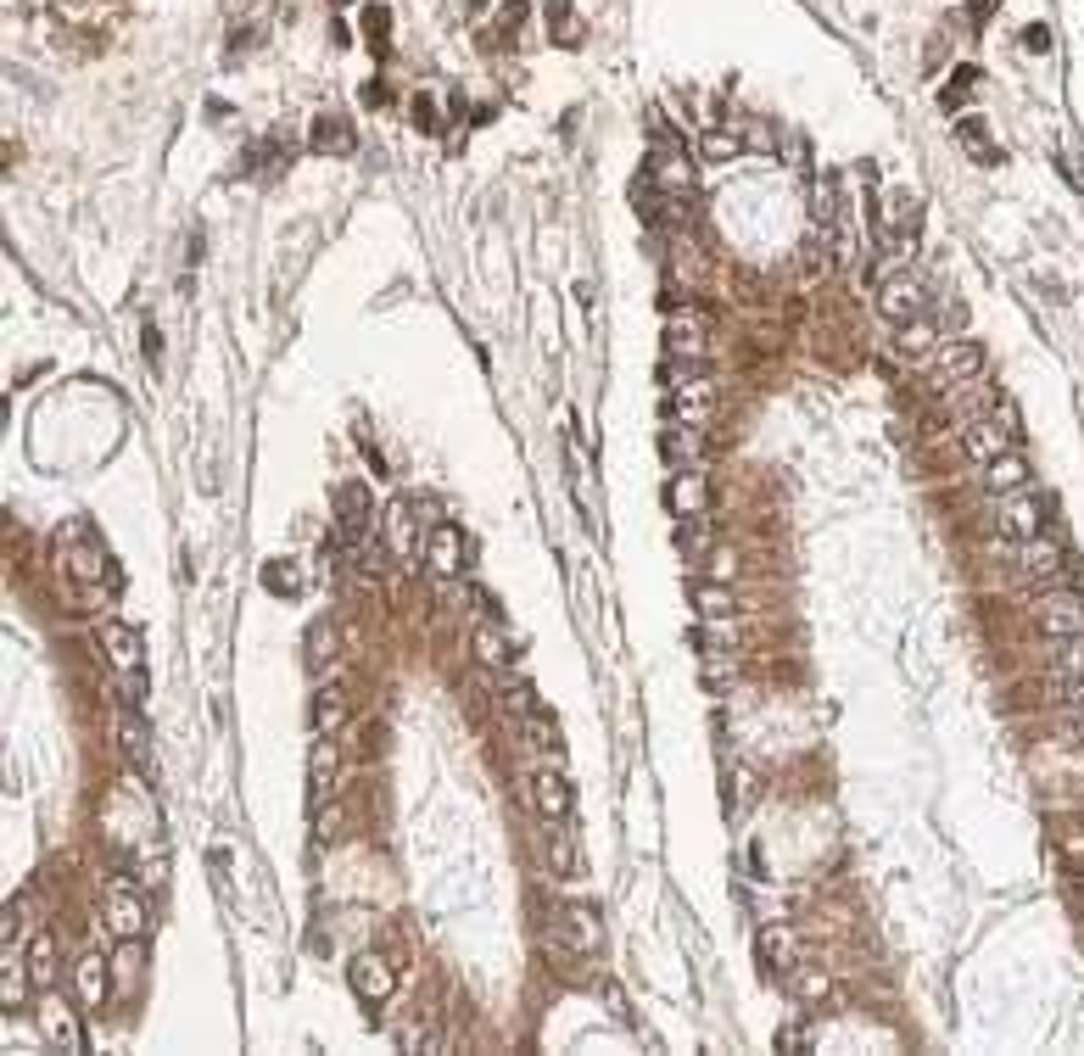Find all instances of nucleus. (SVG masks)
I'll list each match as a JSON object with an SVG mask.
<instances>
[{
  "label": "nucleus",
  "mask_w": 1084,
  "mask_h": 1056,
  "mask_svg": "<svg viewBox=\"0 0 1084 1056\" xmlns=\"http://www.w3.org/2000/svg\"><path fill=\"white\" fill-rule=\"evenodd\" d=\"M347 704H353V693H347L342 683H319V688H313V699H308V722H313V733H336V727L347 722Z\"/></svg>",
  "instance_id": "f3484780"
},
{
  "label": "nucleus",
  "mask_w": 1084,
  "mask_h": 1056,
  "mask_svg": "<svg viewBox=\"0 0 1084 1056\" xmlns=\"http://www.w3.org/2000/svg\"><path fill=\"white\" fill-rule=\"evenodd\" d=\"M878 302H883V313H889L894 324H912V319L928 308V285H922L917 274H894V280L883 285Z\"/></svg>",
  "instance_id": "f8f14e48"
},
{
  "label": "nucleus",
  "mask_w": 1084,
  "mask_h": 1056,
  "mask_svg": "<svg viewBox=\"0 0 1084 1056\" xmlns=\"http://www.w3.org/2000/svg\"><path fill=\"white\" fill-rule=\"evenodd\" d=\"M34 1023L45 1034V1045L57 1051H84V1029H79V1012L57 995V989H39V1006H34Z\"/></svg>",
  "instance_id": "39448f33"
},
{
  "label": "nucleus",
  "mask_w": 1084,
  "mask_h": 1056,
  "mask_svg": "<svg viewBox=\"0 0 1084 1056\" xmlns=\"http://www.w3.org/2000/svg\"><path fill=\"white\" fill-rule=\"evenodd\" d=\"M308 671H313V677H324V671H330V660H336V620H313V627H308Z\"/></svg>",
  "instance_id": "a878e982"
},
{
  "label": "nucleus",
  "mask_w": 1084,
  "mask_h": 1056,
  "mask_svg": "<svg viewBox=\"0 0 1084 1056\" xmlns=\"http://www.w3.org/2000/svg\"><path fill=\"white\" fill-rule=\"evenodd\" d=\"M28 968H17V956L7 950V968H0V1006H7V1012H17V1006H23V995H28Z\"/></svg>",
  "instance_id": "7c9ffc66"
},
{
  "label": "nucleus",
  "mask_w": 1084,
  "mask_h": 1056,
  "mask_svg": "<svg viewBox=\"0 0 1084 1056\" xmlns=\"http://www.w3.org/2000/svg\"><path fill=\"white\" fill-rule=\"evenodd\" d=\"M1040 627H1046L1051 638H1079V632H1084V598L1068 593V588H1051V593L1040 598Z\"/></svg>",
  "instance_id": "9b49d317"
},
{
  "label": "nucleus",
  "mask_w": 1084,
  "mask_h": 1056,
  "mask_svg": "<svg viewBox=\"0 0 1084 1056\" xmlns=\"http://www.w3.org/2000/svg\"><path fill=\"white\" fill-rule=\"evenodd\" d=\"M956 134H962V152L973 157V163H1001V146H996V140H989V129H984V118H962L956 123Z\"/></svg>",
  "instance_id": "bb28decb"
},
{
  "label": "nucleus",
  "mask_w": 1084,
  "mask_h": 1056,
  "mask_svg": "<svg viewBox=\"0 0 1084 1056\" xmlns=\"http://www.w3.org/2000/svg\"><path fill=\"white\" fill-rule=\"evenodd\" d=\"M1028 475H1034V470H1028V459H1023V453H1012V448H1006L1001 459H989V464H984L989 493H1001V498L1023 493V487H1028Z\"/></svg>",
  "instance_id": "5701e85b"
},
{
  "label": "nucleus",
  "mask_w": 1084,
  "mask_h": 1056,
  "mask_svg": "<svg viewBox=\"0 0 1084 1056\" xmlns=\"http://www.w3.org/2000/svg\"><path fill=\"white\" fill-rule=\"evenodd\" d=\"M827 989H833L827 973H794V995L799 1000H827Z\"/></svg>",
  "instance_id": "58836bf2"
},
{
  "label": "nucleus",
  "mask_w": 1084,
  "mask_h": 1056,
  "mask_svg": "<svg viewBox=\"0 0 1084 1056\" xmlns=\"http://www.w3.org/2000/svg\"><path fill=\"white\" fill-rule=\"evenodd\" d=\"M711 408H716V380L688 375L682 387H677V398H671V414H677L682 425H704V419H711Z\"/></svg>",
  "instance_id": "2eb2a0df"
},
{
  "label": "nucleus",
  "mask_w": 1084,
  "mask_h": 1056,
  "mask_svg": "<svg viewBox=\"0 0 1084 1056\" xmlns=\"http://www.w3.org/2000/svg\"><path fill=\"white\" fill-rule=\"evenodd\" d=\"M403 565H414L419 559V532H414V503L408 498H392V509H386V537H381Z\"/></svg>",
  "instance_id": "6ab92c4d"
},
{
  "label": "nucleus",
  "mask_w": 1084,
  "mask_h": 1056,
  "mask_svg": "<svg viewBox=\"0 0 1084 1056\" xmlns=\"http://www.w3.org/2000/svg\"><path fill=\"white\" fill-rule=\"evenodd\" d=\"M1073 738H1079V744H1084V710H1079V715H1073Z\"/></svg>",
  "instance_id": "09e8293b"
},
{
  "label": "nucleus",
  "mask_w": 1084,
  "mask_h": 1056,
  "mask_svg": "<svg viewBox=\"0 0 1084 1056\" xmlns=\"http://www.w3.org/2000/svg\"><path fill=\"white\" fill-rule=\"evenodd\" d=\"M263 588H269L274 598H297V593H302V582H297V565H279V559H269V565H263Z\"/></svg>",
  "instance_id": "72a5a7b5"
},
{
  "label": "nucleus",
  "mask_w": 1084,
  "mask_h": 1056,
  "mask_svg": "<svg viewBox=\"0 0 1084 1056\" xmlns=\"http://www.w3.org/2000/svg\"><path fill=\"white\" fill-rule=\"evenodd\" d=\"M96 643H102V654L112 660V671H118L129 704H140V671H146V643H140V632L129 627V620H102V627H96Z\"/></svg>",
  "instance_id": "f03ea898"
},
{
  "label": "nucleus",
  "mask_w": 1084,
  "mask_h": 1056,
  "mask_svg": "<svg viewBox=\"0 0 1084 1056\" xmlns=\"http://www.w3.org/2000/svg\"><path fill=\"white\" fill-rule=\"evenodd\" d=\"M749 146H761V152H777V134H772L766 123H749Z\"/></svg>",
  "instance_id": "a18cd8bd"
},
{
  "label": "nucleus",
  "mask_w": 1084,
  "mask_h": 1056,
  "mask_svg": "<svg viewBox=\"0 0 1084 1056\" xmlns=\"http://www.w3.org/2000/svg\"><path fill=\"white\" fill-rule=\"evenodd\" d=\"M118 744H123V760L134 766L140 778H157V766H152V733H146V715H140V704H123V715H118Z\"/></svg>",
  "instance_id": "1a4fd4ad"
},
{
  "label": "nucleus",
  "mask_w": 1084,
  "mask_h": 1056,
  "mask_svg": "<svg viewBox=\"0 0 1084 1056\" xmlns=\"http://www.w3.org/2000/svg\"><path fill=\"white\" fill-rule=\"evenodd\" d=\"M1051 671L1062 683H1073V677H1084V632L1079 638H1062V649H1057V660H1051Z\"/></svg>",
  "instance_id": "f704fd0d"
},
{
  "label": "nucleus",
  "mask_w": 1084,
  "mask_h": 1056,
  "mask_svg": "<svg viewBox=\"0 0 1084 1056\" xmlns=\"http://www.w3.org/2000/svg\"><path fill=\"white\" fill-rule=\"evenodd\" d=\"M548 867H553V873H576V855H571V839H559V844L548 850Z\"/></svg>",
  "instance_id": "37998d69"
},
{
  "label": "nucleus",
  "mask_w": 1084,
  "mask_h": 1056,
  "mask_svg": "<svg viewBox=\"0 0 1084 1056\" xmlns=\"http://www.w3.org/2000/svg\"><path fill=\"white\" fill-rule=\"evenodd\" d=\"M330 509H336V543L342 548H358L364 532H369V487L364 482H342L336 493H330Z\"/></svg>",
  "instance_id": "0eeeda50"
},
{
  "label": "nucleus",
  "mask_w": 1084,
  "mask_h": 1056,
  "mask_svg": "<svg viewBox=\"0 0 1084 1056\" xmlns=\"http://www.w3.org/2000/svg\"><path fill=\"white\" fill-rule=\"evenodd\" d=\"M811 218H817L822 229H838V218H844V202H838V179H833V174H822V179L811 185Z\"/></svg>",
  "instance_id": "cd10ccee"
},
{
  "label": "nucleus",
  "mask_w": 1084,
  "mask_h": 1056,
  "mask_svg": "<svg viewBox=\"0 0 1084 1056\" xmlns=\"http://www.w3.org/2000/svg\"><path fill=\"white\" fill-rule=\"evenodd\" d=\"M738 152H743V140H738V134H727V129L704 140V157H716V163H722V157H738Z\"/></svg>",
  "instance_id": "ea45409f"
},
{
  "label": "nucleus",
  "mask_w": 1084,
  "mask_h": 1056,
  "mask_svg": "<svg viewBox=\"0 0 1084 1056\" xmlns=\"http://www.w3.org/2000/svg\"><path fill=\"white\" fill-rule=\"evenodd\" d=\"M1023 45H1028V51H1051V28L1028 23V28H1023Z\"/></svg>",
  "instance_id": "c03bdc74"
},
{
  "label": "nucleus",
  "mask_w": 1084,
  "mask_h": 1056,
  "mask_svg": "<svg viewBox=\"0 0 1084 1056\" xmlns=\"http://www.w3.org/2000/svg\"><path fill=\"white\" fill-rule=\"evenodd\" d=\"M1001 525H1006V537H1012V543H1028V537H1040V532H1046V503H1040V498H1034V493L1023 487V493L1001 498Z\"/></svg>",
  "instance_id": "9d476101"
},
{
  "label": "nucleus",
  "mask_w": 1084,
  "mask_h": 1056,
  "mask_svg": "<svg viewBox=\"0 0 1084 1056\" xmlns=\"http://www.w3.org/2000/svg\"><path fill=\"white\" fill-rule=\"evenodd\" d=\"M107 978H112V962H107L102 950H84L79 956V973H73L79 1006H107Z\"/></svg>",
  "instance_id": "a211bd4d"
},
{
  "label": "nucleus",
  "mask_w": 1084,
  "mask_h": 1056,
  "mask_svg": "<svg viewBox=\"0 0 1084 1056\" xmlns=\"http://www.w3.org/2000/svg\"><path fill=\"white\" fill-rule=\"evenodd\" d=\"M704 347H711V335H704V319L699 313H677L666 324V358H671V375H693Z\"/></svg>",
  "instance_id": "423d86ee"
},
{
  "label": "nucleus",
  "mask_w": 1084,
  "mask_h": 1056,
  "mask_svg": "<svg viewBox=\"0 0 1084 1056\" xmlns=\"http://www.w3.org/2000/svg\"><path fill=\"white\" fill-rule=\"evenodd\" d=\"M659 453H666L677 470L699 464V425H682V430H666V442H659Z\"/></svg>",
  "instance_id": "c85d7f7f"
},
{
  "label": "nucleus",
  "mask_w": 1084,
  "mask_h": 1056,
  "mask_svg": "<svg viewBox=\"0 0 1084 1056\" xmlns=\"http://www.w3.org/2000/svg\"><path fill=\"white\" fill-rule=\"evenodd\" d=\"M1012 442H1006V430H1001V419H973L967 430H962V453L973 459V464H989V459H1001Z\"/></svg>",
  "instance_id": "412c9836"
},
{
  "label": "nucleus",
  "mask_w": 1084,
  "mask_h": 1056,
  "mask_svg": "<svg viewBox=\"0 0 1084 1056\" xmlns=\"http://www.w3.org/2000/svg\"><path fill=\"white\" fill-rule=\"evenodd\" d=\"M761 962L777 968V973H794V968H799V939H794L788 928H766V934H761Z\"/></svg>",
  "instance_id": "393cba45"
},
{
  "label": "nucleus",
  "mask_w": 1084,
  "mask_h": 1056,
  "mask_svg": "<svg viewBox=\"0 0 1084 1056\" xmlns=\"http://www.w3.org/2000/svg\"><path fill=\"white\" fill-rule=\"evenodd\" d=\"M604 945V923H598V911L593 905H582V900H571L559 911V950L564 956H593Z\"/></svg>",
  "instance_id": "6e6552de"
},
{
  "label": "nucleus",
  "mask_w": 1084,
  "mask_h": 1056,
  "mask_svg": "<svg viewBox=\"0 0 1084 1056\" xmlns=\"http://www.w3.org/2000/svg\"><path fill=\"white\" fill-rule=\"evenodd\" d=\"M532 799H537V810L548 816V822H564V816H571V783H564L553 766H543V772L532 778Z\"/></svg>",
  "instance_id": "4be33fe9"
},
{
  "label": "nucleus",
  "mask_w": 1084,
  "mask_h": 1056,
  "mask_svg": "<svg viewBox=\"0 0 1084 1056\" xmlns=\"http://www.w3.org/2000/svg\"><path fill=\"white\" fill-rule=\"evenodd\" d=\"M682 554H693V559L711 554V525H704V514H693V520L682 525Z\"/></svg>",
  "instance_id": "4c0bfd02"
},
{
  "label": "nucleus",
  "mask_w": 1084,
  "mask_h": 1056,
  "mask_svg": "<svg viewBox=\"0 0 1084 1056\" xmlns=\"http://www.w3.org/2000/svg\"><path fill=\"white\" fill-rule=\"evenodd\" d=\"M386 28H392V17H386V7H369V12H364V34H369L374 45H381V39H386Z\"/></svg>",
  "instance_id": "a19ab883"
},
{
  "label": "nucleus",
  "mask_w": 1084,
  "mask_h": 1056,
  "mask_svg": "<svg viewBox=\"0 0 1084 1056\" xmlns=\"http://www.w3.org/2000/svg\"><path fill=\"white\" fill-rule=\"evenodd\" d=\"M426 565H431V576H458V565H464V532L458 525H437V532L426 537Z\"/></svg>",
  "instance_id": "aec40b11"
},
{
  "label": "nucleus",
  "mask_w": 1084,
  "mask_h": 1056,
  "mask_svg": "<svg viewBox=\"0 0 1084 1056\" xmlns=\"http://www.w3.org/2000/svg\"><path fill=\"white\" fill-rule=\"evenodd\" d=\"M1017 559H1023V570L1034 576V582H1062V543L1057 537H1028V543H1017Z\"/></svg>",
  "instance_id": "dca6fc26"
},
{
  "label": "nucleus",
  "mask_w": 1084,
  "mask_h": 1056,
  "mask_svg": "<svg viewBox=\"0 0 1084 1056\" xmlns=\"http://www.w3.org/2000/svg\"><path fill=\"white\" fill-rule=\"evenodd\" d=\"M347 984H353V995L364 1006H381L397 989V962H392V956H381V950H358L353 962H347Z\"/></svg>",
  "instance_id": "20e7f679"
},
{
  "label": "nucleus",
  "mask_w": 1084,
  "mask_h": 1056,
  "mask_svg": "<svg viewBox=\"0 0 1084 1056\" xmlns=\"http://www.w3.org/2000/svg\"><path fill=\"white\" fill-rule=\"evenodd\" d=\"M102 923L112 939H146V894H140V883L129 873H112L107 889H102Z\"/></svg>",
  "instance_id": "f257e3e1"
},
{
  "label": "nucleus",
  "mask_w": 1084,
  "mask_h": 1056,
  "mask_svg": "<svg viewBox=\"0 0 1084 1056\" xmlns=\"http://www.w3.org/2000/svg\"><path fill=\"white\" fill-rule=\"evenodd\" d=\"M17 923H23V905H7V917H0V928H7V945L17 939Z\"/></svg>",
  "instance_id": "49530a36"
},
{
  "label": "nucleus",
  "mask_w": 1084,
  "mask_h": 1056,
  "mask_svg": "<svg viewBox=\"0 0 1084 1056\" xmlns=\"http://www.w3.org/2000/svg\"><path fill=\"white\" fill-rule=\"evenodd\" d=\"M476 654H481L487 671H509V643H503V627H498V620L476 627Z\"/></svg>",
  "instance_id": "c756f323"
},
{
  "label": "nucleus",
  "mask_w": 1084,
  "mask_h": 1056,
  "mask_svg": "<svg viewBox=\"0 0 1084 1056\" xmlns=\"http://www.w3.org/2000/svg\"><path fill=\"white\" fill-rule=\"evenodd\" d=\"M933 342H939V330L928 319H912V324H901V342H894V347H901V353H928Z\"/></svg>",
  "instance_id": "c9c22d12"
},
{
  "label": "nucleus",
  "mask_w": 1084,
  "mask_h": 1056,
  "mask_svg": "<svg viewBox=\"0 0 1084 1056\" xmlns=\"http://www.w3.org/2000/svg\"><path fill=\"white\" fill-rule=\"evenodd\" d=\"M666 503H671V514H682V520H693V514L711 509V482H704V470H699V464H688V470H677V475H671Z\"/></svg>",
  "instance_id": "ddd939ff"
},
{
  "label": "nucleus",
  "mask_w": 1084,
  "mask_h": 1056,
  "mask_svg": "<svg viewBox=\"0 0 1084 1056\" xmlns=\"http://www.w3.org/2000/svg\"><path fill=\"white\" fill-rule=\"evenodd\" d=\"M1068 699H1073V704L1084 710V677H1073V683H1068Z\"/></svg>",
  "instance_id": "de8ad7c7"
},
{
  "label": "nucleus",
  "mask_w": 1084,
  "mask_h": 1056,
  "mask_svg": "<svg viewBox=\"0 0 1084 1056\" xmlns=\"http://www.w3.org/2000/svg\"><path fill=\"white\" fill-rule=\"evenodd\" d=\"M336 772H342V755H336V744L319 733L313 749H308V799H313V810L324 805L330 788H336Z\"/></svg>",
  "instance_id": "4468645a"
},
{
  "label": "nucleus",
  "mask_w": 1084,
  "mask_h": 1056,
  "mask_svg": "<svg viewBox=\"0 0 1084 1056\" xmlns=\"http://www.w3.org/2000/svg\"><path fill=\"white\" fill-rule=\"evenodd\" d=\"M51 968H57V939L51 934H34L28 939V973H34V984H51Z\"/></svg>",
  "instance_id": "2f4dec72"
},
{
  "label": "nucleus",
  "mask_w": 1084,
  "mask_h": 1056,
  "mask_svg": "<svg viewBox=\"0 0 1084 1056\" xmlns=\"http://www.w3.org/2000/svg\"><path fill=\"white\" fill-rule=\"evenodd\" d=\"M313 152H336V157L358 152V140H353V123H347V118H336V112L313 118Z\"/></svg>",
  "instance_id": "b1692460"
},
{
  "label": "nucleus",
  "mask_w": 1084,
  "mask_h": 1056,
  "mask_svg": "<svg viewBox=\"0 0 1084 1056\" xmlns=\"http://www.w3.org/2000/svg\"><path fill=\"white\" fill-rule=\"evenodd\" d=\"M68 7H73V12H79V7H84V0H68Z\"/></svg>",
  "instance_id": "8fccbe9b"
},
{
  "label": "nucleus",
  "mask_w": 1084,
  "mask_h": 1056,
  "mask_svg": "<svg viewBox=\"0 0 1084 1056\" xmlns=\"http://www.w3.org/2000/svg\"><path fill=\"white\" fill-rule=\"evenodd\" d=\"M73 570L84 576V582H96V576H102V554H96V548H79V554H73Z\"/></svg>",
  "instance_id": "79ce46f5"
},
{
  "label": "nucleus",
  "mask_w": 1084,
  "mask_h": 1056,
  "mask_svg": "<svg viewBox=\"0 0 1084 1056\" xmlns=\"http://www.w3.org/2000/svg\"><path fill=\"white\" fill-rule=\"evenodd\" d=\"M984 375V347L978 342H945L933 358H928V387L933 392H956L967 380Z\"/></svg>",
  "instance_id": "7ed1b4c3"
},
{
  "label": "nucleus",
  "mask_w": 1084,
  "mask_h": 1056,
  "mask_svg": "<svg viewBox=\"0 0 1084 1056\" xmlns=\"http://www.w3.org/2000/svg\"><path fill=\"white\" fill-rule=\"evenodd\" d=\"M654 179L666 185V190H688V185H693L688 163H682V157H671V152H666V157H654Z\"/></svg>",
  "instance_id": "e433bc0d"
},
{
  "label": "nucleus",
  "mask_w": 1084,
  "mask_h": 1056,
  "mask_svg": "<svg viewBox=\"0 0 1084 1056\" xmlns=\"http://www.w3.org/2000/svg\"><path fill=\"white\" fill-rule=\"evenodd\" d=\"M693 604H699V615H711V620H722V615L732 620V609H738V604H732V593H727V588H716V582H699V588H693Z\"/></svg>",
  "instance_id": "473e14b6"
}]
</instances>
